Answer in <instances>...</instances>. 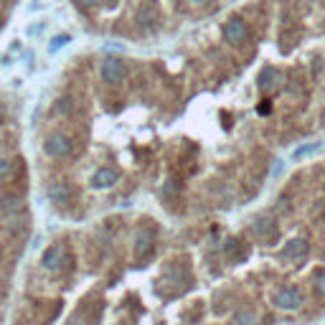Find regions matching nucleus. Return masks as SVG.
Instances as JSON below:
<instances>
[{
  "mask_svg": "<svg viewBox=\"0 0 325 325\" xmlns=\"http://www.w3.org/2000/svg\"><path fill=\"white\" fill-rule=\"evenodd\" d=\"M269 109H272V107H269V104H267V102H264V104H259V107H257V112H259V114H269Z\"/></svg>",
  "mask_w": 325,
  "mask_h": 325,
  "instance_id": "nucleus-19",
  "label": "nucleus"
},
{
  "mask_svg": "<svg viewBox=\"0 0 325 325\" xmlns=\"http://www.w3.org/2000/svg\"><path fill=\"white\" fill-rule=\"evenodd\" d=\"M307 254V239H292L285 247V259H300Z\"/></svg>",
  "mask_w": 325,
  "mask_h": 325,
  "instance_id": "nucleus-9",
  "label": "nucleus"
},
{
  "mask_svg": "<svg viewBox=\"0 0 325 325\" xmlns=\"http://www.w3.org/2000/svg\"><path fill=\"white\" fill-rule=\"evenodd\" d=\"M193 3H209V0H193Z\"/></svg>",
  "mask_w": 325,
  "mask_h": 325,
  "instance_id": "nucleus-20",
  "label": "nucleus"
},
{
  "mask_svg": "<svg viewBox=\"0 0 325 325\" xmlns=\"http://www.w3.org/2000/svg\"><path fill=\"white\" fill-rule=\"evenodd\" d=\"M41 264H44V269H49V272H59V269L66 264V249H64L61 244L49 247V249L44 252V257H41Z\"/></svg>",
  "mask_w": 325,
  "mask_h": 325,
  "instance_id": "nucleus-4",
  "label": "nucleus"
},
{
  "mask_svg": "<svg viewBox=\"0 0 325 325\" xmlns=\"http://www.w3.org/2000/svg\"><path fill=\"white\" fill-rule=\"evenodd\" d=\"M224 38H226L231 46L244 44V41L249 38V28H247V23H244V21H239V18H231V21L224 26Z\"/></svg>",
  "mask_w": 325,
  "mask_h": 325,
  "instance_id": "nucleus-5",
  "label": "nucleus"
},
{
  "mask_svg": "<svg viewBox=\"0 0 325 325\" xmlns=\"http://www.w3.org/2000/svg\"><path fill=\"white\" fill-rule=\"evenodd\" d=\"M279 82H282V76H279V71H277V69H272V66L262 69V74H259V87H262L264 92L277 89V87H279Z\"/></svg>",
  "mask_w": 325,
  "mask_h": 325,
  "instance_id": "nucleus-8",
  "label": "nucleus"
},
{
  "mask_svg": "<svg viewBox=\"0 0 325 325\" xmlns=\"http://www.w3.org/2000/svg\"><path fill=\"white\" fill-rule=\"evenodd\" d=\"M71 150H74V140H71L69 135H64V132H54V135H49L46 142H44V152L51 155V157H64V155H69Z\"/></svg>",
  "mask_w": 325,
  "mask_h": 325,
  "instance_id": "nucleus-1",
  "label": "nucleus"
},
{
  "mask_svg": "<svg viewBox=\"0 0 325 325\" xmlns=\"http://www.w3.org/2000/svg\"><path fill=\"white\" fill-rule=\"evenodd\" d=\"M274 307H279V310H287V312H295V310H300V305H302V292L297 290V287H282V290H277L274 292Z\"/></svg>",
  "mask_w": 325,
  "mask_h": 325,
  "instance_id": "nucleus-2",
  "label": "nucleus"
},
{
  "mask_svg": "<svg viewBox=\"0 0 325 325\" xmlns=\"http://www.w3.org/2000/svg\"><path fill=\"white\" fill-rule=\"evenodd\" d=\"M234 325H257V315L252 310H241V312H236Z\"/></svg>",
  "mask_w": 325,
  "mask_h": 325,
  "instance_id": "nucleus-11",
  "label": "nucleus"
},
{
  "mask_svg": "<svg viewBox=\"0 0 325 325\" xmlns=\"http://www.w3.org/2000/svg\"><path fill=\"white\" fill-rule=\"evenodd\" d=\"M3 211H6V214H8V211H11V214H13V211H21V201H18V198H6V201H3Z\"/></svg>",
  "mask_w": 325,
  "mask_h": 325,
  "instance_id": "nucleus-15",
  "label": "nucleus"
},
{
  "mask_svg": "<svg viewBox=\"0 0 325 325\" xmlns=\"http://www.w3.org/2000/svg\"><path fill=\"white\" fill-rule=\"evenodd\" d=\"M74 3H76L79 8H84V11H87V8H94V6L99 3V0H74Z\"/></svg>",
  "mask_w": 325,
  "mask_h": 325,
  "instance_id": "nucleus-18",
  "label": "nucleus"
},
{
  "mask_svg": "<svg viewBox=\"0 0 325 325\" xmlns=\"http://www.w3.org/2000/svg\"><path fill=\"white\" fill-rule=\"evenodd\" d=\"M322 264H325V254H322Z\"/></svg>",
  "mask_w": 325,
  "mask_h": 325,
  "instance_id": "nucleus-21",
  "label": "nucleus"
},
{
  "mask_svg": "<svg viewBox=\"0 0 325 325\" xmlns=\"http://www.w3.org/2000/svg\"><path fill=\"white\" fill-rule=\"evenodd\" d=\"M99 74H102V79L107 82V84H119L122 79H125V64H122V59H114V56H109V59H104L102 61V69H99Z\"/></svg>",
  "mask_w": 325,
  "mask_h": 325,
  "instance_id": "nucleus-3",
  "label": "nucleus"
},
{
  "mask_svg": "<svg viewBox=\"0 0 325 325\" xmlns=\"http://www.w3.org/2000/svg\"><path fill=\"white\" fill-rule=\"evenodd\" d=\"M320 145H322V142H312V145H302V147H297V150L292 152V157H295V160H300V157H305V155H312L315 150H320Z\"/></svg>",
  "mask_w": 325,
  "mask_h": 325,
  "instance_id": "nucleus-12",
  "label": "nucleus"
},
{
  "mask_svg": "<svg viewBox=\"0 0 325 325\" xmlns=\"http://www.w3.org/2000/svg\"><path fill=\"white\" fill-rule=\"evenodd\" d=\"M71 196H74V188L66 183V181H56V183H51L49 186V198L54 201V204H69L71 201Z\"/></svg>",
  "mask_w": 325,
  "mask_h": 325,
  "instance_id": "nucleus-6",
  "label": "nucleus"
},
{
  "mask_svg": "<svg viewBox=\"0 0 325 325\" xmlns=\"http://www.w3.org/2000/svg\"><path fill=\"white\" fill-rule=\"evenodd\" d=\"M315 290H317V292L325 297V272H320V274L315 277Z\"/></svg>",
  "mask_w": 325,
  "mask_h": 325,
  "instance_id": "nucleus-17",
  "label": "nucleus"
},
{
  "mask_svg": "<svg viewBox=\"0 0 325 325\" xmlns=\"http://www.w3.org/2000/svg\"><path fill=\"white\" fill-rule=\"evenodd\" d=\"M152 249V236L150 234H140L137 239H135V252L137 254H147Z\"/></svg>",
  "mask_w": 325,
  "mask_h": 325,
  "instance_id": "nucleus-10",
  "label": "nucleus"
},
{
  "mask_svg": "<svg viewBox=\"0 0 325 325\" xmlns=\"http://www.w3.org/2000/svg\"><path fill=\"white\" fill-rule=\"evenodd\" d=\"M117 171L114 168H99L94 176H92V186L94 188H112L117 183Z\"/></svg>",
  "mask_w": 325,
  "mask_h": 325,
  "instance_id": "nucleus-7",
  "label": "nucleus"
},
{
  "mask_svg": "<svg viewBox=\"0 0 325 325\" xmlns=\"http://www.w3.org/2000/svg\"><path fill=\"white\" fill-rule=\"evenodd\" d=\"M13 173V162L6 160V157H0V178H8Z\"/></svg>",
  "mask_w": 325,
  "mask_h": 325,
  "instance_id": "nucleus-14",
  "label": "nucleus"
},
{
  "mask_svg": "<svg viewBox=\"0 0 325 325\" xmlns=\"http://www.w3.org/2000/svg\"><path fill=\"white\" fill-rule=\"evenodd\" d=\"M269 224H272V221H257V226H254V229H257V234H267V236H272L274 231H272V226H269Z\"/></svg>",
  "mask_w": 325,
  "mask_h": 325,
  "instance_id": "nucleus-16",
  "label": "nucleus"
},
{
  "mask_svg": "<svg viewBox=\"0 0 325 325\" xmlns=\"http://www.w3.org/2000/svg\"><path fill=\"white\" fill-rule=\"evenodd\" d=\"M69 41H71V38H69L66 33H61V36H56V38L51 41V46H49V51L54 54V51H59V49H64V46H66Z\"/></svg>",
  "mask_w": 325,
  "mask_h": 325,
  "instance_id": "nucleus-13",
  "label": "nucleus"
}]
</instances>
